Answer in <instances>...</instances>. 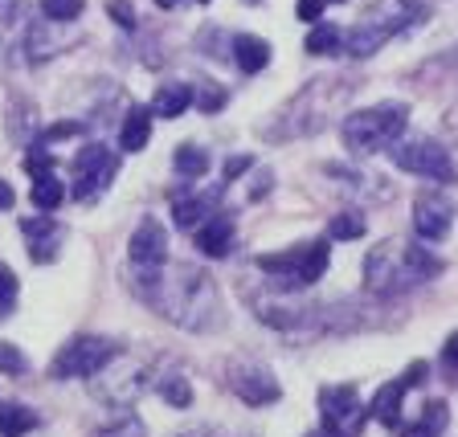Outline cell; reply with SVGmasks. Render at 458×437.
Wrapping results in <instances>:
<instances>
[{
	"label": "cell",
	"mask_w": 458,
	"mask_h": 437,
	"mask_svg": "<svg viewBox=\"0 0 458 437\" xmlns=\"http://www.w3.org/2000/svg\"><path fill=\"white\" fill-rule=\"evenodd\" d=\"M189 103H192V90H189V86L168 82V86H160V90H156V98H152V114L176 119V114L189 111Z\"/></svg>",
	"instance_id": "ac0fdd59"
},
{
	"label": "cell",
	"mask_w": 458,
	"mask_h": 437,
	"mask_svg": "<svg viewBox=\"0 0 458 437\" xmlns=\"http://www.w3.org/2000/svg\"><path fill=\"white\" fill-rule=\"evenodd\" d=\"M0 209H13V189L0 181Z\"/></svg>",
	"instance_id": "74e56055"
},
{
	"label": "cell",
	"mask_w": 458,
	"mask_h": 437,
	"mask_svg": "<svg viewBox=\"0 0 458 437\" xmlns=\"http://www.w3.org/2000/svg\"><path fill=\"white\" fill-rule=\"evenodd\" d=\"M421 13L426 9H421L418 0H377V4L352 25V33L344 38V46H348L352 57H369V54H377L393 33H401L405 25H413Z\"/></svg>",
	"instance_id": "277c9868"
},
{
	"label": "cell",
	"mask_w": 458,
	"mask_h": 437,
	"mask_svg": "<svg viewBox=\"0 0 458 437\" xmlns=\"http://www.w3.org/2000/svg\"><path fill=\"white\" fill-rule=\"evenodd\" d=\"M250 168V160H246V155H238V160H229L225 164V181H233V176H242V172H246Z\"/></svg>",
	"instance_id": "8d00e7d4"
},
{
	"label": "cell",
	"mask_w": 458,
	"mask_h": 437,
	"mask_svg": "<svg viewBox=\"0 0 458 437\" xmlns=\"http://www.w3.org/2000/svg\"><path fill=\"white\" fill-rule=\"evenodd\" d=\"M340 46H344L340 29H335V25H319V21H315V25H311V33H307V54L324 57V54H335V49H340Z\"/></svg>",
	"instance_id": "603a6c76"
},
{
	"label": "cell",
	"mask_w": 458,
	"mask_h": 437,
	"mask_svg": "<svg viewBox=\"0 0 458 437\" xmlns=\"http://www.w3.org/2000/svg\"><path fill=\"white\" fill-rule=\"evenodd\" d=\"M114 172H119V160L106 152L103 143L82 147V152L74 155V189H70V197H74V200L98 197V192L114 181Z\"/></svg>",
	"instance_id": "9c48e42d"
},
{
	"label": "cell",
	"mask_w": 458,
	"mask_h": 437,
	"mask_svg": "<svg viewBox=\"0 0 458 437\" xmlns=\"http://www.w3.org/2000/svg\"><path fill=\"white\" fill-rule=\"evenodd\" d=\"M229 389L238 392L246 405H270V400H278L275 376L262 368H233L229 372Z\"/></svg>",
	"instance_id": "4fadbf2b"
},
{
	"label": "cell",
	"mask_w": 458,
	"mask_h": 437,
	"mask_svg": "<svg viewBox=\"0 0 458 437\" xmlns=\"http://www.w3.org/2000/svg\"><path fill=\"white\" fill-rule=\"evenodd\" d=\"M442 360H446L450 372L458 368V335H450V340H446V352H442Z\"/></svg>",
	"instance_id": "e575fe53"
},
{
	"label": "cell",
	"mask_w": 458,
	"mask_h": 437,
	"mask_svg": "<svg viewBox=\"0 0 458 437\" xmlns=\"http://www.w3.org/2000/svg\"><path fill=\"white\" fill-rule=\"evenodd\" d=\"M41 17L70 25V21L82 17V0H41Z\"/></svg>",
	"instance_id": "d4e9b609"
},
{
	"label": "cell",
	"mask_w": 458,
	"mask_h": 437,
	"mask_svg": "<svg viewBox=\"0 0 458 437\" xmlns=\"http://www.w3.org/2000/svg\"><path fill=\"white\" fill-rule=\"evenodd\" d=\"M242 4H262V0H242Z\"/></svg>",
	"instance_id": "b9f144b4"
},
{
	"label": "cell",
	"mask_w": 458,
	"mask_h": 437,
	"mask_svg": "<svg viewBox=\"0 0 458 437\" xmlns=\"http://www.w3.org/2000/svg\"><path fill=\"white\" fill-rule=\"evenodd\" d=\"M438 270L442 266L429 254H421L418 246H401V241H381L364 262V278L372 290H413Z\"/></svg>",
	"instance_id": "6da1fadb"
},
{
	"label": "cell",
	"mask_w": 458,
	"mask_h": 437,
	"mask_svg": "<svg viewBox=\"0 0 458 437\" xmlns=\"http://www.w3.org/2000/svg\"><path fill=\"white\" fill-rule=\"evenodd\" d=\"M364 233V221L356 217V213H340V217L327 225V238L332 241H352V238H360Z\"/></svg>",
	"instance_id": "484cf974"
},
{
	"label": "cell",
	"mask_w": 458,
	"mask_h": 437,
	"mask_svg": "<svg viewBox=\"0 0 458 437\" xmlns=\"http://www.w3.org/2000/svg\"><path fill=\"white\" fill-rule=\"evenodd\" d=\"M13 307H17V274L0 262V319H4Z\"/></svg>",
	"instance_id": "4316f807"
},
{
	"label": "cell",
	"mask_w": 458,
	"mask_h": 437,
	"mask_svg": "<svg viewBox=\"0 0 458 437\" xmlns=\"http://www.w3.org/2000/svg\"><path fill=\"white\" fill-rule=\"evenodd\" d=\"M33 425H38V417H33L25 405L0 400V437H25Z\"/></svg>",
	"instance_id": "ffe728a7"
},
{
	"label": "cell",
	"mask_w": 458,
	"mask_h": 437,
	"mask_svg": "<svg viewBox=\"0 0 458 437\" xmlns=\"http://www.w3.org/2000/svg\"><path fill=\"white\" fill-rule=\"evenodd\" d=\"M405 119H410L405 103L364 106V111L344 119V127H340L344 147L352 155H372V152H381V147H393V139L405 131Z\"/></svg>",
	"instance_id": "7a4b0ae2"
},
{
	"label": "cell",
	"mask_w": 458,
	"mask_h": 437,
	"mask_svg": "<svg viewBox=\"0 0 458 437\" xmlns=\"http://www.w3.org/2000/svg\"><path fill=\"white\" fill-rule=\"evenodd\" d=\"M160 392H164V400H168V405H176V409H184V405L192 400L189 384H184L181 376H172V381H164V384H160Z\"/></svg>",
	"instance_id": "f1b7e54d"
},
{
	"label": "cell",
	"mask_w": 458,
	"mask_h": 437,
	"mask_svg": "<svg viewBox=\"0 0 458 437\" xmlns=\"http://www.w3.org/2000/svg\"><path fill=\"white\" fill-rule=\"evenodd\" d=\"M197 4H209V0H197Z\"/></svg>",
	"instance_id": "7bdbcfd3"
},
{
	"label": "cell",
	"mask_w": 458,
	"mask_h": 437,
	"mask_svg": "<svg viewBox=\"0 0 458 437\" xmlns=\"http://www.w3.org/2000/svg\"><path fill=\"white\" fill-rule=\"evenodd\" d=\"M307 437H332V433H327V429H319V433H307Z\"/></svg>",
	"instance_id": "60d3db41"
},
{
	"label": "cell",
	"mask_w": 458,
	"mask_h": 437,
	"mask_svg": "<svg viewBox=\"0 0 458 437\" xmlns=\"http://www.w3.org/2000/svg\"><path fill=\"white\" fill-rule=\"evenodd\" d=\"M233 62H238L246 74H258V70L270 66V46L262 38H254V33H238V38H233Z\"/></svg>",
	"instance_id": "2e32d148"
},
{
	"label": "cell",
	"mask_w": 458,
	"mask_h": 437,
	"mask_svg": "<svg viewBox=\"0 0 458 437\" xmlns=\"http://www.w3.org/2000/svg\"><path fill=\"white\" fill-rule=\"evenodd\" d=\"M181 437H213L209 429H192V433H181Z\"/></svg>",
	"instance_id": "f35d334b"
},
{
	"label": "cell",
	"mask_w": 458,
	"mask_h": 437,
	"mask_svg": "<svg viewBox=\"0 0 458 437\" xmlns=\"http://www.w3.org/2000/svg\"><path fill=\"white\" fill-rule=\"evenodd\" d=\"M197 103L205 106V111H217V106L225 103V90H221V86H213V82H205V86L197 90Z\"/></svg>",
	"instance_id": "1f68e13d"
},
{
	"label": "cell",
	"mask_w": 458,
	"mask_h": 437,
	"mask_svg": "<svg viewBox=\"0 0 458 437\" xmlns=\"http://www.w3.org/2000/svg\"><path fill=\"white\" fill-rule=\"evenodd\" d=\"M446 400H429L426 409H421V421L410 429H401V437H442V429H446Z\"/></svg>",
	"instance_id": "d6986e66"
},
{
	"label": "cell",
	"mask_w": 458,
	"mask_h": 437,
	"mask_svg": "<svg viewBox=\"0 0 458 437\" xmlns=\"http://www.w3.org/2000/svg\"><path fill=\"white\" fill-rule=\"evenodd\" d=\"M197 246H200V254L225 257L229 246H233V225L225 217H209L205 225H197Z\"/></svg>",
	"instance_id": "9a60e30c"
},
{
	"label": "cell",
	"mask_w": 458,
	"mask_h": 437,
	"mask_svg": "<svg viewBox=\"0 0 458 437\" xmlns=\"http://www.w3.org/2000/svg\"><path fill=\"white\" fill-rule=\"evenodd\" d=\"M106 13H111V17L119 21L123 29H131V25H135V9L127 4V0H111V4H106Z\"/></svg>",
	"instance_id": "d6a6232c"
},
{
	"label": "cell",
	"mask_w": 458,
	"mask_h": 437,
	"mask_svg": "<svg viewBox=\"0 0 458 437\" xmlns=\"http://www.w3.org/2000/svg\"><path fill=\"white\" fill-rule=\"evenodd\" d=\"M172 217L181 221L184 229L205 225V221H209V200H205V197H181L176 205H172Z\"/></svg>",
	"instance_id": "7402d4cb"
},
{
	"label": "cell",
	"mask_w": 458,
	"mask_h": 437,
	"mask_svg": "<svg viewBox=\"0 0 458 437\" xmlns=\"http://www.w3.org/2000/svg\"><path fill=\"white\" fill-rule=\"evenodd\" d=\"M324 9H327V0H299V17H303L307 25H315Z\"/></svg>",
	"instance_id": "836d02e7"
},
{
	"label": "cell",
	"mask_w": 458,
	"mask_h": 437,
	"mask_svg": "<svg viewBox=\"0 0 458 437\" xmlns=\"http://www.w3.org/2000/svg\"><path fill=\"white\" fill-rule=\"evenodd\" d=\"M176 172L189 176V181H197V176L209 172V155L200 152V147H192V143H184V147H176Z\"/></svg>",
	"instance_id": "cb8c5ba5"
},
{
	"label": "cell",
	"mask_w": 458,
	"mask_h": 437,
	"mask_svg": "<svg viewBox=\"0 0 458 437\" xmlns=\"http://www.w3.org/2000/svg\"><path fill=\"white\" fill-rule=\"evenodd\" d=\"M148 139H152V111L131 106L123 119V131H119V147L123 152H140V147H148Z\"/></svg>",
	"instance_id": "e0dca14e"
},
{
	"label": "cell",
	"mask_w": 458,
	"mask_h": 437,
	"mask_svg": "<svg viewBox=\"0 0 458 437\" xmlns=\"http://www.w3.org/2000/svg\"><path fill=\"white\" fill-rule=\"evenodd\" d=\"M29 364H25V356H21V348H13V343H0V372L4 376H21Z\"/></svg>",
	"instance_id": "83f0119b"
},
{
	"label": "cell",
	"mask_w": 458,
	"mask_h": 437,
	"mask_svg": "<svg viewBox=\"0 0 458 437\" xmlns=\"http://www.w3.org/2000/svg\"><path fill=\"white\" fill-rule=\"evenodd\" d=\"M393 164L401 172H413V176H426V181H454V164H450L446 147L434 139H413L393 147Z\"/></svg>",
	"instance_id": "ba28073f"
},
{
	"label": "cell",
	"mask_w": 458,
	"mask_h": 437,
	"mask_svg": "<svg viewBox=\"0 0 458 437\" xmlns=\"http://www.w3.org/2000/svg\"><path fill=\"white\" fill-rule=\"evenodd\" d=\"M78 131H82V123H62V127H49V139H70Z\"/></svg>",
	"instance_id": "d590c367"
},
{
	"label": "cell",
	"mask_w": 458,
	"mask_h": 437,
	"mask_svg": "<svg viewBox=\"0 0 458 437\" xmlns=\"http://www.w3.org/2000/svg\"><path fill=\"white\" fill-rule=\"evenodd\" d=\"M319 413H324V429L332 437H360L364 405L352 384H327V389H319Z\"/></svg>",
	"instance_id": "52a82bcc"
},
{
	"label": "cell",
	"mask_w": 458,
	"mask_h": 437,
	"mask_svg": "<svg viewBox=\"0 0 458 437\" xmlns=\"http://www.w3.org/2000/svg\"><path fill=\"white\" fill-rule=\"evenodd\" d=\"M156 4H160V9H176V4H181V0H156Z\"/></svg>",
	"instance_id": "ab89813d"
},
{
	"label": "cell",
	"mask_w": 458,
	"mask_h": 437,
	"mask_svg": "<svg viewBox=\"0 0 458 437\" xmlns=\"http://www.w3.org/2000/svg\"><path fill=\"white\" fill-rule=\"evenodd\" d=\"M49 168H54V155H49L46 147H29V155H25L29 176H41V172H49Z\"/></svg>",
	"instance_id": "f546056e"
},
{
	"label": "cell",
	"mask_w": 458,
	"mask_h": 437,
	"mask_svg": "<svg viewBox=\"0 0 458 437\" xmlns=\"http://www.w3.org/2000/svg\"><path fill=\"white\" fill-rule=\"evenodd\" d=\"M405 392H410V381L405 376H397V381L381 384V392L372 397V417L381 421V425H397L401 421V400H405Z\"/></svg>",
	"instance_id": "5bb4252c"
},
{
	"label": "cell",
	"mask_w": 458,
	"mask_h": 437,
	"mask_svg": "<svg viewBox=\"0 0 458 437\" xmlns=\"http://www.w3.org/2000/svg\"><path fill=\"white\" fill-rule=\"evenodd\" d=\"M258 266L267 274H278L286 286H311L327 270V241H311L303 249H283V254L258 257Z\"/></svg>",
	"instance_id": "8992f818"
},
{
	"label": "cell",
	"mask_w": 458,
	"mask_h": 437,
	"mask_svg": "<svg viewBox=\"0 0 458 437\" xmlns=\"http://www.w3.org/2000/svg\"><path fill=\"white\" fill-rule=\"evenodd\" d=\"M176 278L181 282H143V298L156 307L160 315H168L172 324L181 327H197L200 324V298L205 303H217V295H213V286L205 274H192V270H176Z\"/></svg>",
	"instance_id": "3957f363"
},
{
	"label": "cell",
	"mask_w": 458,
	"mask_h": 437,
	"mask_svg": "<svg viewBox=\"0 0 458 437\" xmlns=\"http://www.w3.org/2000/svg\"><path fill=\"white\" fill-rule=\"evenodd\" d=\"M450 221H454V205L442 192H421L418 205H413V225L426 241H442L450 233Z\"/></svg>",
	"instance_id": "8fae6325"
},
{
	"label": "cell",
	"mask_w": 458,
	"mask_h": 437,
	"mask_svg": "<svg viewBox=\"0 0 458 437\" xmlns=\"http://www.w3.org/2000/svg\"><path fill=\"white\" fill-rule=\"evenodd\" d=\"M21 233H25V241H29V257H38V262H54L57 249H62V238H66L62 225L49 221V217L21 221Z\"/></svg>",
	"instance_id": "7c38bea8"
},
{
	"label": "cell",
	"mask_w": 458,
	"mask_h": 437,
	"mask_svg": "<svg viewBox=\"0 0 458 437\" xmlns=\"http://www.w3.org/2000/svg\"><path fill=\"white\" fill-rule=\"evenodd\" d=\"M33 205H38V209H57V205H62V200H66V184L57 181L54 172H41V176H33Z\"/></svg>",
	"instance_id": "44dd1931"
},
{
	"label": "cell",
	"mask_w": 458,
	"mask_h": 437,
	"mask_svg": "<svg viewBox=\"0 0 458 437\" xmlns=\"http://www.w3.org/2000/svg\"><path fill=\"white\" fill-rule=\"evenodd\" d=\"M114 360V343L98 340V335H78L70 340L62 352L49 364V376L54 381H74V376H98L106 364Z\"/></svg>",
	"instance_id": "5b68a950"
},
{
	"label": "cell",
	"mask_w": 458,
	"mask_h": 437,
	"mask_svg": "<svg viewBox=\"0 0 458 437\" xmlns=\"http://www.w3.org/2000/svg\"><path fill=\"white\" fill-rule=\"evenodd\" d=\"M98 437H143V425L135 417H119L111 429H98Z\"/></svg>",
	"instance_id": "4dcf8cb0"
},
{
	"label": "cell",
	"mask_w": 458,
	"mask_h": 437,
	"mask_svg": "<svg viewBox=\"0 0 458 437\" xmlns=\"http://www.w3.org/2000/svg\"><path fill=\"white\" fill-rule=\"evenodd\" d=\"M127 254H131V262L140 270H160L164 262H168V229L152 217L140 221V229H135L131 241H127Z\"/></svg>",
	"instance_id": "30bf717a"
}]
</instances>
